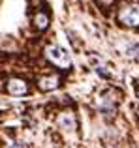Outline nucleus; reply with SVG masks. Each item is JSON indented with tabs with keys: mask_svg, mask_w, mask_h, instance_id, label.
I'll return each mask as SVG.
<instances>
[{
	"mask_svg": "<svg viewBox=\"0 0 139 148\" xmlns=\"http://www.w3.org/2000/svg\"><path fill=\"white\" fill-rule=\"evenodd\" d=\"M118 21L124 26H139V6L132 4L118 11Z\"/></svg>",
	"mask_w": 139,
	"mask_h": 148,
	"instance_id": "2",
	"label": "nucleus"
},
{
	"mask_svg": "<svg viewBox=\"0 0 139 148\" xmlns=\"http://www.w3.org/2000/svg\"><path fill=\"white\" fill-rule=\"evenodd\" d=\"M45 56L55 66H58V68H70V64H72L68 53L62 47H58V45H49V47L45 49Z\"/></svg>",
	"mask_w": 139,
	"mask_h": 148,
	"instance_id": "1",
	"label": "nucleus"
},
{
	"mask_svg": "<svg viewBox=\"0 0 139 148\" xmlns=\"http://www.w3.org/2000/svg\"><path fill=\"white\" fill-rule=\"evenodd\" d=\"M60 126H66V127H70V130H72L75 124H73V120L68 116V118H62V120H60Z\"/></svg>",
	"mask_w": 139,
	"mask_h": 148,
	"instance_id": "9",
	"label": "nucleus"
},
{
	"mask_svg": "<svg viewBox=\"0 0 139 148\" xmlns=\"http://www.w3.org/2000/svg\"><path fill=\"white\" fill-rule=\"evenodd\" d=\"M98 107H100V111H102L103 114H107V116H113L115 111H117V107H115L113 99H111L109 96H105V98L100 99V101H98Z\"/></svg>",
	"mask_w": 139,
	"mask_h": 148,
	"instance_id": "5",
	"label": "nucleus"
},
{
	"mask_svg": "<svg viewBox=\"0 0 139 148\" xmlns=\"http://www.w3.org/2000/svg\"><path fill=\"white\" fill-rule=\"evenodd\" d=\"M11 148H23V146L19 145V143H13V146H11Z\"/></svg>",
	"mask_w": 139,
	"mask_h": 148,
	"instance_id": "10",
	"label": "nucleus"
},
{
	"mask_svg": "<svg viewBox=\"0 0 139 148\" xmlns=\"http://www.w3.org/2000/svg\"><path fill=\"white\" fill-rule=\"evenodd\" d=\"M6 90L10 92L11 96H25L26 92H28V84L25 83L23 79H10L6 84Z\"/></svg>",
	"mask_w": 139,
	"mask_h": 148,
	"instance_id": "3",
	"label": "nucleus"
},
{
	"mask_svg": "<svg viewBox=\"0 0 139 148\" xmlns=\"http://www.w3.org/2000/svg\"><path fill=\"white\" fill-rule=\"evenodd\" d=\"M38 86L45 92H51V90H56L60 86V77L58 75H47V77H41L38 81Z\"/></svg>",
	"mask_w": 139,
	"mask_h": 148,
	"instance_id": "4",
	"label": "nucleus"
},
{
	"mask_svg": "<svg viewBox=\"0 0 139 148\" xmlns=\"http://www.w3.org/2000/svg\"><path fill=\"white\" fill-rule=\"evenodd\" d=\"M96 71H98L102 77H109V75H111V73H109V68H107V66H98V68H96Z\"/></svg>",
	"mask_w": 139,
	"mask_h": 148,
	"instance_id": "8",
	"label": "nucleus"
},
{
	"mask_svg": "<svg viewBox=\"0 0 139 148\" xmlns=\"http://www.w3.org/2000/svg\"><path fill=\"white\" fill-rule=\"evenodd\" d=\"M34 25H36L38 30H45L49 26V15L43 13V11L36 13V15H34Z\"/></svg>",
	"mask_w": 139,
	"mask_h": 148,
	"instance_id": "6",
	"label": "nucleus"
},
{
	"mask_svg": "<svg viewBox=\"0 0 139 148\" xmlns=\"http://www.w3.org/2000/svg\"><path fill=\"white\" fill-rule=\"evenodd\" d=\"M136 92H137V98H139V84H137V88H136Z\"/></svg>",
	"mask_w": 139,
	"mask_h": 148,
	"instance_id": "11",
	"label": "nucleus"
},
{
	"mask_svg": "<svg viewBox=\"0 0 139 148\" xmlns=\"http://www.w3.org/2000/svg\"><path fill=\"white\" fill-rule=\"evenodd\" d=\"M126 54H128L130 58H136V60H139V43H136V45H130L128 51H126Z\"/></svg>",
	"mask_w": 139,
	"mask_h": 148,
	"instance_id": "7",
	"label": "nucleus"
}]
</instances>
